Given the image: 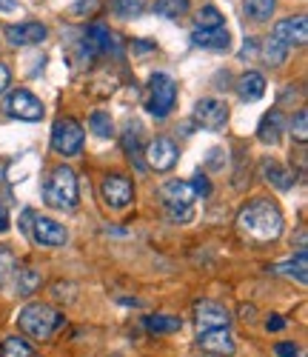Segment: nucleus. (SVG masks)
<instances>
[{
	"instance_id": "40",
	"label": "nucleus",
	"mask_w": 308,
	"mask_h": 357,
	"mask_svg": "<svg viewBox=\"0 0 308 357\" xmlns=\"http://www.w3.org/2000/svg\"><path fill=\"white\" fill-rule=\"evenodd\" d=\"M6 229H9V218H6V209L0 206V234H3Z\"/></svg>"
},
{
	"instance_id": "29",
	"label": "nucleus",
	"mask_w": 308,
	"mask_h": 357,
	"mask_svg": "<svg viewBox=\"0 0 308 357\" xmlns=\"http://www.w3.org/2000/svg\"><path fill=\"white\" fill-rule=\"evenodd\" d=\"M88 129L95 132L98 137H111V135H114L111 114H106V112H95V114L88 117Z\"/></svg>"
},
{
	"instance_id": "16",
	"label": "nucleus",
	"mask_w": 308,
	"mask_h": 357,
	"mask_svg": "<svg viewBox=\"0 0 308 357\" xmlns=\"http://www.w3.org/2000/svg\"><path fill=\"white\" fill-rule=\"evenodd\" d=\"M283 129H286V117L280 109H271L263 114V121L257 126V137L265 143V146H277L283 137Z\"/></svg>"
},
{
	"instance_id": "35",
	"label": "nucleus",
	"mask_w": 308,
	"mask_h": 357,
	"mask_svg": "<svg viewBox=\"0 0 308 357\" xmlns=\"http://www.w3.org/2000/svg\"><path fill=\"white\" fill-rule=\"evenodd\" d=\"M9 83H12V72H9V66L6 63H0V95L9 89Z\"/></svg>"
},
{
	"instance_id": "14",
	"label": "nucleus",
	"mask_w": 308,
	"mask_h": 357,
	"mask_svg": "<svg viewBox=\"0 0 308 357\" xmlns=\"http://www.w3.org/2000/svg\"><path fill=\"white\" fill-rule=\"evenodd\" d=\"M283 46H302L308 40V17L305 15H297V17H288V20H280L274 26V35Z\"/></svg>"
},
{
	"instance_id": "17",
	"label": "nucleus",
	"mask_w": 308,
	"mask_h": 357,
	"mask_svg": "<svg viewBox=\"0 0 308 357\" xmlns=\"http://www.w3.org/2000/svg\"><path fill=\"white\" fill-rule=\"evenodd\" d=\"M260 172H263V181L271 183L274 189H280V192H288L294 186V181H297L294 172L286 169L283 163H277V160H263L260 163Z\"/></svg>"
},
{
	"instance_id": "27",
	"label": "nucleus",
	"mask_w": 308,
	"mask_h": 357,
	"mask_svg": "<svg viewBox=\"0 0 308 357\" xmlns=\"http://www.w3.org/2000/svg\"><path fill=\"white\" fill-rule=\"evenodd\" d=\"M189 12V0H154V15L160 17H180Z\"/></svg>"
},
{
	"instance_id": "38",
	"label": "nucleus",
	"mask_w": 308,
	"mask_h": 357,
	"mask_svg": "<svg viewBox=\"0 0 308 357\" xmlns=\"http://www.w3.org/2000/svg\"><path fill=\"white\" fill-rule=\"evenodd\" d=\"M265 326H268V332H280L283 326H286V320H283V317H268Z\"/></svg>"
},
{
	"instance_id": "25",
	"label": "nucleus",
	"mask_w": 308,
	"mask_h": 357,
	"mask_svg": "<svg viewBox=\"0 0 308 357\" xmlns=\"http://www.w3.org/2000/svg\"><path fill=\"white\" fill-rule=\"evenodd\" d=\"M0 357H38V351L23 337H6L3 349H0Z\"/></svg>"
},
{
	"instance_id": "36",
	"label": "nucleus",
	"mask_w": 308,
	"mask_h": 357,
	"mask_svg": "<svg viewBox=\"0 0 308 357\" xmlns=\"http://www.w3.org/2000/svg\"><path fill=\"white\" fill-rule=\"evenodd\" d=\"M274 351L280 354V357H294V354H297V346H294V343H280Z\"/></svg>"
},
{
	"instance_id": "13",
	"label": "nucleus",
	"mask_w": 308,
	"mask_h": 357,
	"mask_svg": "<svg viewBox=\"0 0 308 357\" xmlns=\"http://www.w3.org/2000/svg\"><path fill=\"white\" fill-rule=\"evenodd\" d=\"M32 237H35V243L40 246H63L69 241V231L66 226H60L57 220L52 218H43V215H32Z\"/></svg>"
},
{
	"instance_id": "39",
	"label": "nucleus",
	"mask_w": 308,
	"mask_h": 357,
	"mask_svg": "<svg viewBox=\"0 0 308 357\" xmlns=\"http://www.w3.org/2000/svg\"><path fill=\"white\" fill-rule=\"evenodd\" d=\"M17 9H20L17 0H0V12H17Z\"/></svg>"
},
{
	"instance_id": "19",
	"label": "nucleus",
	"mask_w": 308,
	"mask_h": 357,
	"mask_svg": "<svg viewBox=\"0 0 308 357\" xmlns=\"http://www.w3.org/2000/svg\"><path fill=\"white\" fill-rule=\"evenodd\" d=\"M192 43L194 46H203V49H229L231 35H229L226 26H217V29H194V32H192Z\"/></svg>"
},
{
	"instance_id": "7",
	"label": "nucleus",
	"mask_w": 308,
	"mask_h": 357,
	"mask_svg": "<svg viewBox=\"0 0 308 357\" xmlns=\"http://www.w3.org/2000/svg\"><path fill=\"white\" fill-rule=\"evenodd\" d=\"M83 52L88 57H95V54H120V38L109 32V26L106 23H91L86 29V35H83Z\"/></svg>"
},
{
	"instance_id": "24",
	"label": "nucleus",
	"mask_w": 308,
	"mask_h": 357,
	"mask_svg": "<svg viewBox=\"0 0 308 357\" xmlns=\"http://www.w3.org/2000/svg\"><path fill=\"white\" fill-rule=\"evenodd\" d=\"M180 317H169V314H151L146 317V329L154 332V335H171L180 329Z\"/></svg>"
},
{
	"instance_id": "3",
	"label": "nucleus",
	"mask_w": 308,
	"mask_h": 357,
	"mask_svg": "<svg viewBox=\"0 0 308 357\" xmlns=\"http://www.w3.org/2000/svg\"><path fill=\"white\" fill-rule=\"evenodd\" d=\"M60 323H63L60 312H54L52 306H43V303H29V306L20 309V314H17L20 332L29 335V337H38V340L52 337Z\"/></svg>"
},
{
	"instance_id": "31",
	"label": "nucleus",
	"mask_w": 308,
	"mask_h": 357,
	"mask_svg": "<svg viewBox=\"0 0 308 357\" xmlns=\"http://www.w3.org/2000/svg\"><path fill=\"white\" fill-rule=\"evenodd\" d=\"M194 23H197V29H217V26H223V15L214 6H203L194 15Z\"/></svg>"
},
{
	"instance_id": "28",
	"label": "nucleus",
	"mask_w": 308,
	"mask_h": 357,
	"mask_svg": "<svg viewBox=\"0 0 308 357\" xmlns=\"http://www.w3.org/2000/svg\"><path fill=\"white\" fill-rule=\"evenodd\" d=\"M140 137H143V126H140V123H129L126 137H123V149L129 152L132 160H137V155H140ZM137 166H140V160H137ZM140 169H143V166H140Z\"/></svg>"
},
{
	"instance_id": "15",
	"label": "nucleus",
	"mask_w": 308,
	"mask_h": 357,
	"mask_svg": "<svg viewBox=\"0 0 308 357\" xmlns=\"http://www.w3.org/2000/svg\"><path fill=\"white\" fill-rule=\"evenodd\" d=\"M3 35H6V40L12 43V46H38V43H43L46 40V26L43 23H20V26H6L3 29Z\"/></svg>"
},
{
	"instance_id": "18",
	"label": "nucleus",
	"mask_w": 308,
	"mask_h": 357,
	"mask_svg": "<svg viewBox=\"0 0 308 357\" xmlns=\"http://www.w3.org/2000/svg\"><path fill=\"white\" fill-rule=\"evenodd\" d=\"M200 346L206 349V351H211V354H223V357H231L234 351H237V346H234V340H231V335H229V329H211V332H200Z\"/></svg>"
},
{
	"instance_id": "12",
	"label": "nucleus",
	"mask_w": 308,
	"mask_h": 357,
	"mask_svg": "<svg viewBox=\"0 0 308 357\" xmlns=\"http://www.w3.org/2000/svg\"><path fill=\"white\" fill-rule=\"evenodd\" d=\"M194 320H197V329L200 332H211V329H229L231 314L226 306L214 303V301H203L194 309Z\"/></svg>"
},
{
	"instance_id": "11",
	"label": "nucleus",
	"mask_w": 308,
	"mask_h": 357,
	"mask_svg": "<svg viewBox=\"0 0 308 357\" xmlns=\"http://www.w3.org/2000/svg\"><path fill=\"white\" fill-rule=\"evenodd\" d=\"M100 195L106 200V206L111 209H123V206H129L134 200V186L129 177H120V174H109L103 186H100Z\"/></svg>"
},
{
	"instance_id": "5",
	"label": "nucleus",
	"mask_w": 308,
	"mask_h": 357,
	"mask_svg": "<svg viewBox=\"0 0 308 357\" xmlns=\"http://www.w3.org/2000/svg\"><path fill=\"white\" fill-rule=\"evenodd\" d=\"M160 200L169 209L174 223H189L192 220V215H194V209H192V206H194V192H192V186L186 181H169V183H163L160 186Z\"/></svg>"
},
{
	"instance_id": "32",
	"label": "nucleus",
	"mask_w": 308,
	"mask_h": 357,
	"mask_svg": "<svg viewBox=\"0 0 308 357\" xmlns=\"http://www.w3.org/2000/svg\"><path fill=\"white\" fill-rule=\"evenodd\" d=\"M15 266H17L15 252H12L9 246H0V286H3V283L9 280V275L15 272Z\"/></svg>"
},
{
	"instance_id": "30",
	"label": "nucleus",
	"mask_w": 308,
	"mask_h": 357,
	"mask_svg": "<svg viewBox=\"0 0 308 357\" xmlns=\"http://www.w3.org/2000/svg\"><path fill=\"white\" fill-rule=\"evenodd\" d=\"M111 9L117 17H137L146 9V0H111Z\"/></svg>"
},
{
	"instance_id": "33",
	"label": "nucleus",
	"mask_w": 308,
	"mask_h": 357,
	"mask_svg": "<svg viewBox=\"0 0 308 357\" xmlns=\"http://www.w3.org/2000/svg\"><path fill=\"white\" fill-rule=\"evenodd\" d=\"M291 135H294L300 143L308 140V112H305V109H300V112L291 117Z\"/></svg>"
},
{
	"instance_id": "1",
	"label": "nucleus",
	"mask_w": 308,
	"mask_h": 357,
	"mask_svg": "<svg viewBox=\"0 0 308 357\" xmlns=\"http://www.w3.org/2000/svg\"><path fill=\"white\" fill-rule=\"evenodd\" d=\"M237 223L242 234H249L257 243H271L283 234V212L271 200H252L249 206H242Z\"/></svg>"
},
{
	"instance_id": "21",
	"label": "nucleus",
	"mask_w": 308,
	"mask_h": 357,
	"mask_svg": "<svg viewBox=\"0 0 308 357\" xmlns=\"http://www.w3.org/2000/svg\"><path fill=\"white\" fill-rule=\"evenodd\" d=\"M277 275H286V278H297V283H308V260H305V252H297V257L291 260H283L274 266Z\"/></svg>"
},
{
	"instance_id": "4",
	"label": "nucleus",
	"mask_w": 308,
	"mask_h": 357,
	"mask_svg": "<svg viewBox=\"0 0 308 357\" xmlns=\"http://www.w3.org/2000/svg\"><path fill=\"white\" fill-rule=\"evenodd\" d=\"M174 103H177V83L163 72L151 75V80L146 86V109H148V114H154L157 121H163V117L171 114Z\"/></svg>"
},
{
	"instance_id": "37",
	"label": "nucleus",
	"mask_w": 308,
	"mask_h": 357,
	"mask_svg": "<svg viewBox=\"0 0 308 357\" xmlns=\"http://www.w3.org/2000/svg\"><path fill=\"white\" fill-rule=\"evenodd\" d=\"M86 6H88V12H95V9H98V0H80V3H75V12H77V15H83V12H86Z\"/></svg>"
},
{
	"instance_id": "23",
	"label": "nucleus",
	"mask_w": 308,
	"mask_h": 357,
	"mask_svg": "<svg viewBox=\"0 0 308 357\" xmlns=\"http://www.w3.org/2000/svg\"><path fill=\"white\" fill-rule=\"evenodd\" d=\"M274 6L277 0H245L242 9H245V17H252L254 23H263L274 15Z\"/></svg>"
},
{
	"instance_id": "41",
	"label": "nucleus",
	"mask_w": 308,
	"mask_h": 357,
	"mask_svg": "<svg viewBox=\"0 0 308 357\" xmlns=\"http://www.w3.org/2000/svg\"><path fill=\"white\" fill-rule=\"evenodd\" d=\"M134 49H137V52H148V49H154V46H151V43H134Z\"/></svg>"
},
{
	"instance_id": "26",
	"label": "nucleus",
	"mask_w": 308,
	"mask_h": 357,
	"mask_svg": "<svg viewBox=\"0 0 308 357\" xmlns=\"http://www.w3.org/2000/svg\"><path fill=\"white\" fill-rule=\"evenodd\" d=\"M286 54H288V46H283L277 38H265V43H263V61L268 66H280L286 61Z\"/></svg>"
},
{
	"instance_id": "9",
	"label": "nucleus",
	"mask_w": 308,
	"mask_h": 357,
	"mask_svg": "<svg viewBox=\"0 0 308 357\" xmlns=\"http://www.w3.org/2000/svg\"><path fill=\"white\" fill-rule=\"evenodd\" d=\"M229 121V106L217 98H203L197 106H194V123L200 129H208V132H220Z\"/></svg>"
},
{
	"instance_id": "2",
	"label": "nucleus",
	"mask_w": 308,
	"mask_h": 357,
	"mask_svg": "<svg viewBox=\"0 0 308 357\" xmlns=\"http://www.w3.org/2000/svg\"><path fill=\"white\" fill-rule=\"evenodd\" d=\"M43 200L52 209H60V212L75 209L77 206V174L69 166L52 169L43 183Z\"/></svg>"
},
{
	"instance_id": "20",
	"label": "nucleus",
	"mask_w": 308,
	"mask_h": 357,
	"mask_svg": "<svg viewBox=\"0 0 308 357\" xmlns=\"http://www.w3.org/2000/svg\"><path fill=\"white\" fill-rule=\"evenodd\" d=\"M237 95H240V100H245V103L260 100V98L265 95V77H263L260 72H245V75L237 80Z\"/></svg>"
},
{
	"instance_id": "34",
	"label": "nucleus",
	"mask_w": 308,
	"mask_h": 357,
	"mask_svg": "<svg viewBox=\"0 0 308 357\" xmlns=\"http://www.w3.org/2000/svg\"><path fill=\"white\" fill-rule=\"evenodd\" d=\"M189 186H192V192H194V197H200V195L206 197V195L211 192V183H208V177H206L203 172H197V174H194V181H192Z\"/></svg>"
},
{
	"instance_id": "8",
	"label": "nucleus",
	"mask_w": 308,
	"mask_h": 357,
	"mask_svg": "<svg viewBox=\"0 0 308 357\" xmlns=\"http://www.w3.org/2000/svg\"><path fill=\"white\" fill-rule=\"evenodd\" d=\"M3 109H6V114L17 117V121H26V123H35L43 117V103L29 92V89H17V92H12Z\"/></svg>"
},
{
	"instance_id": "22",
	"label": "nucleus",
	"mask_w": 308,
	"mask_h": 357,
	"mask_svg": "<svg viewBox=\"0 0 308 357\" xmlns=\"http://www.w3.org/2000/svg\"><path fill=\"white\" fill-rule=\"evenodd\" d=\"M12 275H15V289L20 297H29L40 289V275L32 269V266H20V269H15Z\"/></svg>"
},
{
	"instance_id": "10",
	"label": "nucleus",
	"mask_w": 308,
	"mask_h": 357,
	"mask_svg": "<svg viewBox=\"0 0 308 357\" xmlns=\"http://www.w3.org/2000/svg\"><path fill=\"white\" fill-rule=\"evenodd\" d=\"M146 158H148V166L157 169V172H171L177 166V158H180V149L171 137H154L146 149Z\"/></svg>"
},
{
	"instance_id": "6",
	"label": "nucleus",
	"mask_w": 308,
	"mask_h": 357,
	"mask_svg": "<svg viewBox=\"0 0 308 357\" xmlns=\"http://www.w3.org/2000/svg\"><path fill=\"white\" fill-rule=\"evenodd\" d=\"M52 146H54V152L63 155V158L80 155V149H83V129H80V123L72 121V117H60V121L54 123V129H52Z\"/></svg>"
}]
</instances>
